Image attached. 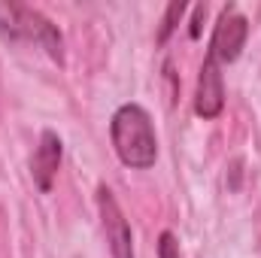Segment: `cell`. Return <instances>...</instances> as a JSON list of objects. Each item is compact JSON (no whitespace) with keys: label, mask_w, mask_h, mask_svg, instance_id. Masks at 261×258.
Listing matches in <instances>:
<instances>
[{"label":"cell","mask_w":261,"mask_h":258,"mask_svg":"<svg viewBox=\"0 0 261 258\" xmlns=\"http://www.w3.org/2000/svg\"><path fill=\"white\" fill-rule=\"evenodd\" d=\"M0 31L9 34V37L46 43V49H49L55 58H61V40H58L55 28H52L40 12H34L31 6H21V3H0Z\"/></svg>","instance_id":"obj_2"},{"label":"cell","mask_w":261,"mask_h":258,"mask_svg":"<svg viewBox=\"0 0 261 258\" xmlns=\"http://www.w3.org/2000/svg\"><path fill=\"white\" fill-rule=\"evenodd\" d=\"M97 207H100V219H103V231H107L113 258H134V243H130L128 219L122 216L116 197L107 192V189H100V192H97Z\"/></svg>","instance_id":"obj_4"},{"label":"cell","mask_w":261,"mask_h":258,"mask_svg":"<svg viewBox=\"0 0 261 258\" xmlns=\"http://www.w3.org/2000/svg\"><path fill=\"white\" fill-rule=\"evenodd\" d=\"M182 12H186V3H170L167 6V18H164V28H161V43L167 40V34L173 31V24H176V18H182Z\"/></svg>","instance_id":"obj_7"},{"label":"cell","mask_w":261,"mask_h":258,"mask_svg":"<svg viewBox=\"0 0 261 258\" xmlns=\"http://www.w3.org/2000/svg\"><path fill=\"white\" fill-rule=\"evenodd\" d=\"M58 164H61V140H58V134L46 131L40 137V146H37L34 161H31L34 183L40 186V192H49L52 189V179L58 173Z\"/></svg>","instance_id":"obj_6"},{"label":"cell","mask_w":261,"mask_h":258,"mask_svg":"<svg viewBox=\"0 0 261 258\" xmlns=\"http://www.w3.org/2000/svg\"><path fill=\"white\" fill-rule=\"evenodd\" d=\"M246 34H249V24L246 18L228 6L222 15H219V24L213 31V40H210V58L213 61H234L246 43Z\"/></svg>","instance_id":"obj_3"},{"label":"cell","mask_w":261,"mask_h":258,"mask_svg":"<svg viewBox=\"0 0 261 258\" xmlns=\"http://www.w3.org/2000/svg\"><path fill=\"white\" fill-rule=\"evenodd\" d=\"M225 107V85H222V73H219V61H213L206 55V61L200 67V82H197V100L195 110L203 119H216Z\"/></svg>","instance_id":"obj_5"},{"label":"cell","mask_w":261,"mask_h":258,"mask_svg":"<svg viewBox=\"0 0 261 258\" xmlns=\"http://www.w3.org/2000/svg\"><path fill=\"white\" fill-rule=\"evenodd\" d=\"M158 255H161V258H179V243H176V237H173L170 231H164V234H161Z\"/></svg>","instance_id":"obj_8"},{"label":"cell","mask_w":261,"mask_h":258,"mask_svg":"<svg viewBox=\"0 0 261 258\" xmlns=\"http://www.w3.org/2000/svg\"><path fill=\"white\" fill-rule=\"evenodd\" d=\"M113 146H116L119 158L128 167L146 170V167L155 164L158 140H155V131H152V119L143 107L125 104L113 116Z\"/></svg>","instance_id":"obj_1"}]
</instances>
